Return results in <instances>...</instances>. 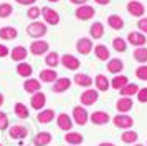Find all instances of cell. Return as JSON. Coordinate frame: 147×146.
I'll return each instance as SVG.
<instances>
[{"instance_id":"1","label":"cell","mask_w":147,"mask_h":146,"mask_svg":"<svg viewBox=\"0 0 147 146\" xmlns=\"http://www.w3.org/2000/svg\"><path fill=\"white\" fill-rule=\"evenodd\" d=\"M47 32H48L47 23L38 22V20L32 22V23L27 27V35H28V37H32V38H35V40H38V38H41V37H45V35H47Z\"/></svg>"},{"instance_id":"2","label":"cell","mask_w":147,"mask_h":146,"mask_svg":"<svg viewBox=\"0 0 147 146\" xmlns=\"http://www.w3.org/2000/svg\"><path fill=\"white\" fill-rule=\"evenodd\" d=\"M111 121L114 123L116 128H121V130H131L134 126V118L129 116V115H122V113H117L114 118H111Z\"/></svg>"},{"instance_id":"3","label":"cell","mask_w":147,"mask_h":146,"mask_svg":"<svg viewBox=\"0 0 147 146\" xmlns=\"http://www.w3.org/2000/svg\"><path fill=\"white\" fill-rule=\"evenodd\" d=\"M81 105L83 106H93L98 100H99V91L94 90V88H86L84 91L81 93Z\"/></svg>"},{"instance_id":"4","label":"cell","mask_w":147,"mask_h":146,"mask_svg":"<svg viewBox=\"0 0 147 146\" xmlns=\"http://www.w3.org/2000/svg\"><path fill=\"white\" fill-rule=\"evenodd\" d=\"M71 118H73V123H76V125H80V126H84L89 121V113L83 106H74Z\"/></svg>"},{"instance_id":"5","label":"cell","mask_w":147,"mask_h":146,"mask_svg":"<svg viewBox=\"0 0 147 146\" xmlns=\"http://www.w3.org/2000/svg\"><path fill=\"white\" fill-rule=\"evenodd\" d=\"M41 15L45 18V23H48V25H58L60 23V13L55 8H51V7H43L41 8Z\"/></svg>"},{"instance_id":"6","label":"cell","mask_w":147,"mask_h":146,"mask_svg":"<svg viewBox=\"0 0 147 146\" xmlns=\"http://www.w3.org/2000/svg\"><path fill=\"white\" fill-rule=\"evenodd\" d=\"M60 63L65 66L66 70H71V72H76V70L81 66L80 58H76L74 55H69V53H66V55H63V57H61Z\"/></svg>"},{"instance_id":"7","label":"cell","mask_w":147,"mask_h":146,"mask_svg":"<svg viewBox=\"0 0 147 146\" xmlns=\"http://www.w3.org/2000/svg\"><path fill=\"white\" fill-rule=\"evenodd\" d=\"M89 121L96 126H102L109 123L111 121V116H109V113L107 111H102V110H98V111H94L89 115Z\"/></svg>"},{"instance_id":"8","label":"cell","mask_w":147,"mask_h":146,"mask_svg":"<svg viewBox=\"0 0 147 146\" xmlns=\"http://www.w3.org/2000/svg\"><path fill=\"white\" fill-rule=\"evenodd\" d=\"M47 105V95L43 91H36L32 95V98H30V106L36 110V111H41L43 108Z\"/></svg>"},{"instance_id":"9","label":"cell","mask_w":147,"mask_h":146,"mask_svg":"<svg viewBox=\"0 0 147 146\" xmlns=\"http://www.w3.org/2000/svg\"><path fill=\"white\" fill-rule=\"evenodd\" d=\"M48 50H50V45H48V42H45V40H35V42H32V45H30V53L35 55V57L45 55V53H48Z\"/></svg>"},{"instance_id":"10","label":"cell","mask_w":147,"mask_h":146,"mask_svg":"<svg viewBox=\"0 0 147 146\" xmlns=\"http://www.w3.org/2000/svg\"><path fill=\"white\" fill-rule=\"evenodd\" d=\"M27 134H28V128L27 126H23V125H13V126H10L8 128V136H10V139H23V138H27Z\"/></svg>"},{"instance_id":"11","label":"cell","mask_w":147,"mask_h":146,"mask_svg":"<svg viewBox=\"0 0 147 146\" xmlns=\"http://www.w3.org/2000/svg\"><path fill=\"white\" fill-rule=\"evenodd\" d=\"M56 125H58V128L60 130H63V131H71L73 130V118L71 116H68V113H60L58 116H56Z\"/></svg>"},{"instance_id":"12","label":"cell","mask_w":147,"mask_h":146,"mask_svg":"<svg viewBox=\"0 0 147 146\" xmlns=\"http://www.w3.org/2000/svg\"><path fill=\"white\" fill-rule=\"evenodd\" d=\"M94 7L88 5V3H84V5H80L78 8H76V12H74V15H76V18L78 20H89L94 17Z\"/></svg>"},{"instance_id":"13","label":"cell","mask_w":147,"mask_h":146,"mask_svg":"<svg viewBox=\"0 0 147 146\" xmlns=\"http://www.w3.org/2000/svg\"><path fill=\"white\" fill-rule=\"evenodd\" d=\"M71 83H73V80L66 78V76H61V78L58 76V80L51 86V90H53V93H65L71 88Z\"/></svg>"},{"instance_id":"14","label":"cell","mask_w":147,"mask_h":146,"mask_svg":"<svg viewBox=\"0 0 147 146\" xmlns=\"http://www.w3.org/2000/svg\"><path fill=\"white\" fill-rule=\"evenodd\" d=\"M127 43H131L132 46H136V48H139V46H144L146 45V35L142 32H131L129 35H127V40H126Z\"/></svg>"},{"instance_id":"15","label":"cell","mask_w":147,"mask_h":146,"mask_svg":"<svg viewBox=\"0 0 147 146\" xmlns=\"http://www.w3.org/2000/svg\"><path fill=\"white\" fill-rule=\"evenodd\" d=\"M93 48H94L93 42H91V38H88V37H83V38H80L76 42V50L81 55H89V53L93 52Z\"/></svg>"},{"instance_id":"16","label":"cell","mask_w":147,"mask_h":146,"mask_svg":"<svg viewBox=\"0 0 147 146\" xmlns=\"http://www.w3.org/2000/svg\"><path fill=\"white\" fill-rule=\"evenodd\" d=\"M132 106H134L132 98H129V96H121V98L117 100V103H116V110L119 113H122V115H127V113L132 110Z\"/></svg>"},{"instance_id":"17","label":"cell","mask_w":147,"mask_h":146,"mask_svg":"<svg viewBox=\"0 0 147 146\" xmlns=\"http://www.w3.org/2000/svg\"><path fill=\"white\" fill-rule=\"evenodd\" d=\"M127 12L131 13L132 17H139V18H142V15L146 13V7L142 5L140 2H137V0H132V2L127 3Z\"/></svg>"},{"instance_id":"18","label":"cell","mask_w":147,"mask_h":146,"mask_svg":"<svg viewBox=\"0 0 147 146\" xmlns=\"http://www.w3.org/2000/svg\"><path fill=\"white\" fill-rule=\"evenodd\" d=\"M51 139H53L51 133L40 131V133H36V134L33 136V145L35 146H48L50 143H51Z\"/></svg>"},{"instance_id":"19","label":"cell","mask_w":147,"mask_h":146,"mask_svg":"<svg viewBox=\"0 0 147 146\" xmlns=\"http://www.w3.org/2000/svg\"><path fill=\"white\" fill-rule=\"evenodd\" d=\"M23 90L27 93H30V95H33V93L41 90V81L30 76V78H27V81H23Z\"/></svg>"},{"instance_id":"20","label":"cell","mask_w":147,"mask_h":146,"mask_svg":"<svg viewBox=\"0 0 147 146\" xmlns=\"http://www.w3.org/2000/svg\"><path fill=\"white\" fill-rule=\"evenodd\" d=\"M73 81L78 86H83V88H91V85L94 83V78H91V76L86 75V73H76V75H74V78H73Z\"/></svg>"},{"instance_id":"21","label":"cell","mask_w":147,"mask_h":146,"mask_svg":"<svg viewBox=\"0 0 147 146\" xmlns=\"http://www.w3.org/2000/svg\"><path fill=\"white\" fill-rule=\"evenodd\" d=\"M107 72L114 73V75H119L122 70H124V61L121 58H109L107 60Z\"/></svg>"},{"instance_id":"22","label":"cell","mask_w":147,"mask_h":146,"mask_svg":"<svg viewBox=\"0 0 147 146\" xmlns=\"http://www.w3.org/2000/svg\"><path fill=\"white\" fill-rule=\"evenodd\" d=\"M53 119H55V110H51V108L41 110V111H38V115H36V121L41 123V125H48V123H51Z\"/></svg>"},{"instance_id":"23","label":"cell","mask_w":147,"mask_h":146,"mask_svg":"<svg viewBox=\"0 0 147 146\" xmlns=\"http://www.w3.org/2000/svg\"><path fill=\"white\" fill-rule=\"evenodd\" d=\"M65 141H66L69 146H80L83 141H84V136L78 131H68L65 134Z\"/></svg>"},{"instance_id":"24","label":"cell","mask_w":147,"mask_h":146,"mask_svg":"<svg viewBox=\"0 0 147 146\" xmlns=\"http://www.w3.org/2000/svg\"><path fill=\"white\" fill-rule=\"evenodd\" d=\"M27 55H28V50L25 48V46H22V45H18V46H13L12 48V52H10V58L13 60V61H23V60L27 58Z\"/></svg>"},{"instance_id":"25","label":"cell","mask_w":147,"mask_h":146,"mask_svg":"<svg viewBox=\"0 0 147 146\" xmlns=\"http://www.w3.org/2000/svg\"><path fill=\"white\" fill-rule=\"evenodd\" d=\"M94 85H96V90L98 91H107L109 88H111V81L107 80V76L104 75H96L94 76Z\"/></svg>"},{"instance_id":"26","label":"cell","mask_w":147,"mask_h":146,"mask_svg":"<svg viewBox=\"0 0 147 146\" xmlns=\"http://www.w3.org/2000/svg\"><path fill=\"white\" fill-rule=\"evenodd\" d=\"M56 80H58V73L55 68H47V70L40 72V81H43V83H53Z\"/></svg>"},{"instance_id":"27","label":"cell","mask_w":147,"mask_h":146,"mask_svg":"<svg viewBox=\"0 0 147 146\" xmlns=\"http://www.w3.org/2000/svg\"><path fill=\"white\" fill-rule=\"evenodd\" d=\"M94 55H96V58L99 60V61H107L109 57H111V52H109V48L106 45L99 43V45L94 46Z\"/></svg>"},{"instance_id":"28","label":"cell","mask_w":147,"mask_h":146,"mask_svg":"<svg viewBox=\"0 0 147 146\" xmlns=\"http://www.w3.org/2000/svg\"><path fill=\"white\" fill-rule=\"evenodd\" d=\"M89 35H91V38H94V40L102 38V35H104V25H102L101 22H94L93 25L89 27Z\"/></svg>"},{"instance_id":"29","label":"cell","mask_w":147,"mask_h":146,"mask_svg":"<svg viewBox=\"0 0 147 146\" xmlns=\"http://www.w3.org/2000/svg\"><path fill=\"white\" fill-rule=\"evenodd\" d=\"M139 134L134 131V130H124V133L121 134V141L126 143V145H136L137 143Z\"/></svg>"},{"instance_id":"30","label":"cell","mask_w":147,"mask_h":146,"mask_svg":"<svg viewBox=\"0 0 147 146\" xmlns=\"http://www.w3.org/2000/svg\"><path fill=\"white\" fill-rule=\"evenodd\" d=\"M18 37V32L15 27H2L0 28V38L2 40H15Z\"/></svg>"},{"instance_id":"31","label":"cell","mask_w":147,"mask_h":146,"mask_svg":"<svg viewBox=\"0 0 147 146\" xmlns=\"http://www.w3.org/2000/svg\"><path fill=\"white\" fill-rule=\"evenodd\" d=\"M17 73H18L20 76H23V78H30V76L33 75V68H32V65L27 63V61H20V63L17 65Z\"/></svg>"},{"instance_id":"32","label":"cell","mask_w":147,"mask_h":146,"mask_svg":"<svg viewBox=\"0 0 147 146\" xmlns=\"http://www.w3.org/2000/svg\"><path fill=\"white\" fill-rule=\"evenodd\" d=\"M127 83H129V78H127V76H124V75H116V76L111 80V88H114V90L119 91L121 88H124Z\"/></svg>"},{"instance_id":"33","label":"cell","mask_w":147,"mask_h":146,"mask_svg":"<svg viewBox=\"0 0 147 146\" xmlns=\"http://www.w3.org/2000/svg\"><path fill=\"white\" fill-rule=\"evenodd\" d=\"M13 111H15V115L18 116L20 119H27L28 116H30V111H28V106L27 105H23V103H15V106H13Z\"/></svg>"},{"instance_id":"34","label":"cell","mask_w":147,"mask_h":146,"mask_svg":"<svg viewBox=\"0 0 147 146\" xmlns=\"http://www.w3.org/2000/svg\"><path fill=\"white\" fill-rule=\"evenodd\" d=\"M139 91V85H136V83H127L124 88H121L119 93L122 96H129V98H132L134 95H137Z\"/></svg>"},{"instance_id":"35","label":"cell","mask_w":147,"mask_h":146,"mask_svg":"<svg viewBox=\"0 0 147 146\" xmlns=\"http://www.w3.org/2000/svg\"><path fill=\"white\" fill-rule=\"evenodd\" d=\"M107 23L113 30H122L124 28V20L121 18V15H109Z\"/></svg>"},{"instance_id":"36","label":"cell","mask_w":147,"mask_h":146,"mask_svg":"<svg viewBox=\"0 0 147 146\" xmlns=\"http://www.w3.org/2000/svg\"><path fill=\"white\" fill-rule=\"evenodd\" d=\"M45 63L50 68H56V66L60 65V55L56 52H48V55L45 57Z\"/></svg>"},{"instance_id":"37","label":"cell","mask_w":147,"mask_h":146,"mask_svg":"<svg viewBox=\"0 0 147 146\" xmlns=\"http://www.w3.org/2000/svg\"><path fill=\"white\" fill-rule=\"evenodd\" d=\"M134 60L139 61V63H147V48L146 46H139L134 50Z\"/></svg>"},{"instance_id":"38","label":"cell","mask_w":147,"mask_h":146,"mask_svg":"<svg viewBox=\"0 0 147 146\" xmlns=\"http://www.w3.org/2000/svg\"><path fill=\"white\" fill-rule=\"evenodd\" d=\"M113 46L117 53H124L127 50V42L124 38H121V37H116L113 40Z\"/></svg>"},{"instance_id":"39","label":"cell","mask_w":147,"mask_h":146,"mask_svg":"<svg viewBox=\"0 0 147 146\" xmlns=\"http://www.w3.org/2000/svg\"><path fill=\"white\" fill-rule=\"evenodd\" d=\"M13 12V7L10 3H0V18H8Z\"/></svg>"},{"instance_id":"40","label":"cell","mask_w":147,"mask_h":146,"mask_svg":"<svg viewBox=\"0 0 147 146\" xmlns=\"http://www.w3.org/2000/svg\"><path fill=\"white\" fill-rule=\"evenodd\" d=\"M10 128V119L5 111H0V131H5Z\"/></svg>"},{"instance_id":"41","label":"cell","mask_w":147,"mask_h":146,"mask_svg":"<svg viewBox=\"0 0 147 146\" xmlns=\"http://www.w3.org/2000/svg\"><path fill=\"white\" fill-rule=\"evenodd\" d=\"M136 76L142 81H147V65H140L136 68Z\"/></svg>"},{"instance_id":"42","label":"cell","mask_w":147,"mask_h":146,"mask_svg":"<svg viewBox=\"0 0 147 146\" xmlns=\"http://www.w3.org/2000/svg\"><path fill=\"white\" fill-rule=\"evenodd\" d=\"M41 15V8H38V7H30L27 12V17L28 18H32L35 22V20H38V17Z\"/></svg>"},{"instance_id":"43","label":"cell","mask_w":147,"mask_h":146,"mask_svg":"<svg viewBox=\"0 0 147 146\" xmlns=\"http://www.w3.org/2000/svg\"><path fill=\"white\" fill-rule=\"evenodd\" d=\"M136 98H137L139 103H147V86L139 88V91H137V95H136Z\"/></svg>"},{"instance_id":"44","label":"cell","mask_w":147,"mask_h":146,"mask_svg":"<svg viewBox=\"0 0 147 146\" xmlns=\"http://www.w3.org/2000/svg\"><path fill=\"white\" fill-rule=\"evenodd\" d=\"M137 28H139L140 32L146 35L147 33V17H144V18H140L139 22H137Z\"/></svg>"},{"instance_id":"45","label":"cell","mask_w":147,"mask_h":146,"mask_svg":"<svg viewBox=\"0 0 147 146\" xmlns=\"http://www.w3.org/2000/svg\"><path fill=\"white\" fill-rule=\"evenodd\" d=\"M8 53H10V50H8L5 45H0V58H3V57H7Z\"/></svg>"},{"instance_id":"46","label":"cell","mask_w":147,"mask_h":146,"mask_svg":"<svg viewBox=\"0 0 147 146\" xmlns=\"http://www.w3.org/2000/svg\"><path fill=\"white\" fill-rule=\"evenodd\" d=\"M17 3H20V5H33L36 0H15Z\"/></svg>"},{"instance_id":"47","label":"cell","mask_w":147,"mask_h":146,"mask_svg":"<svg viewBox=\"0 0 147 146\" xmlns=\"http://www.w3.org/2000/svg\"><path fill=\"white\" fill-rule=\"evenodd\" d=\"M69 2H71V3H74V5H84V3H86L88 0H69Z\"/></svg>"},{"instance_id":"48","label":"cell","mask_w":147,"mask_h":146,"mask_svg":"<svg viewBox=\"0 0 147 146\" xmlns=\"http://www.w3.org/2000/svg\"><path fill=\"white\" fill-rule=\"evenodd\" d=\"M96 3H99V5H109V2L111 0H94Z\"/></svg>"},{"instance_id":"49","label":"cell","mask_w":147,"mask_h":146,"mask_svg":"<svg viewBox=\"0 0 147 146\" xmlns=\"http://www.w3.org/2000/svg\"><path fill=\"white\" fill-rule=\"evenodd\" d=\"M98 146H116L114 143H107V141H102V143H99Z\"/></svg>"},{"instance_id":"50","label":"cell","mask_w":147,"mask_h":146,"mask_svg":"<svg viewBox=\"0 0 147 146\" xmlns=\"http://www.w3.org/2000/svg\"><path fill=\"white\" fill-rule=\"evenodd\" d=\"M3 101H5V98H3V95H2V93H0V106L3 105Z\"/></svg>"},{"instance_id":"51","label":"cell","mask_w":147,"mask_h":146,"mask_svg":"<svg viewBox=\"0 0 147 146\" xmlns=\"http://www.w3.org/2000/svg\"><path fill=\"white\" fill-rule=\"evenodd\" d=\"M134 146H144V145H140V143H136V145H134Z\"/></svg>"},{"instance_id":"52","label":"cell","mask_w":147,"mask_h":146,"mask_svg":"<svg viewBox=\"0 0 147 146\" xmlns=\"http://www.w3.org/2000/svg\"><path fill=\"white\" fill-rule=\"evenodd\" d=\"M48 2H60V0H48Z\"/></svg>"},{"instance_id":"53","label":"cell","mask_w":147,"mask_h":146,"mask_svg":"<svg viewBox=\"0 0 147 146\" xmlns=\"http://www.w3.org/2000/svg\"><path fill=\"white\" fill-rule=\"evenodd\" d=\"M0 146H3V145H0Z\"/></svg>"}]
</instances>
